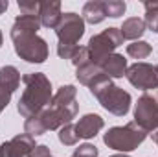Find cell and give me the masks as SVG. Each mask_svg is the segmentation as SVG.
I'll list each match as a JSON object with an SVG mask.
<instances>
[{"mask_svg": "<svg viewBox=\"0 0 158 157\" xmlns=\"http://www.w3.org/2000/svg\"><path fill=\"white\" fill-rule=\"evenodd\" d=\"M151 54H153V46L147 41H134L127 44V56H131L132 59H145Z\"/></svg>", "mask_w": 158, "mask_h": 157, "instance_id": "19", "label": "cell"}, {"mask_svg": "<svg viewBox=\"0 0 158 157\" xmlns=\"http://www.w3.org/2000/svg\"><path fill=\"white\" fill-rule=\"evenodd\" d=\"M110 85H114V83H112V79L109 78L107 74H101L99 78L96 79L90 87H88V91H90V94L98 100V98H99V96H101V94H103L109 87H110Z\"/></svg>", "mask_w": 158, "mask_h": 157, "instance_id": "22", "label": "cell"}, {"mask_svg": "<svg viewBox=\"0 0 158 157\" xmlns=\"http://www.w3.org/2000/svg\"><path fill=\"white\" fill-rule=\"evenodd\" d=\"M9 102H11V92H6L0 89V113L9 105Z\"/></svg>", "mask_w": 158, "mask_h": 157, "instance_id": "28", "label": "cell"}, {"mask_svg": "<svg viewBox=\"0 0 158 157\" xmlns=\"http://www.w3.org/2000/svg\"><path fill=\"white\" fill-rule=\"evenodd\" d=\"M81 17L85 20V24H101L105 19H107V11H105V2L101 0H90L83 6V11H81Z\"/></svg>", "mask_w": 158, "mask_h": 157, "instance_id": "14", "label": "cell"}, {"mask_svg": "<svg viewBox=\"0 0 158 157\" xmlns=\"http://www.w3.org/2000/svg\"><path fill=\"white\" fill-rule=\"evenodd\" d=\"M110 157H129L127 154H114V155H110Z\"/></svg>", "mask_w": 158, "mask_h": 157, "instance_id": "31", "label": "cell"}, {"mask_svg": "<svg viewBox=\"0 0 158 157\" xmlns=\"http://www.w3.org/2000/svg\"><path fill=\"white\" fill-rule=\"evenodd\" d=\"M121 44H123V37H121L119 28L110 26V28L103 30L101 34L92 35L90 41H88V44H86V48L90 50L92 61H94V63H99V61L105 59L107 56L114 54V50L119 48Z\"/></svg>", "mask_w": 158, "mask_h": 157, "instance_id": "4", "label": "cell"}, {"mask_svg": "<svg viewBox=\"0 0 158 157\" xmlns=\"http://www.w3.org/2000/svg\"><path fill=\"white\" fill-rule=\"evenodd\" d=\"M20 72L13 65H4L0 67V89L6 92H15L20 85Z\"/></svg>", "mask_w": 158, "mask_h": 157, "instance_id": "16", "label": "cell"}, {"mask_svg": "<svg viewBox=\"0 0 158 157\" xmlns=\"http://www.w3.org/2000/svg\"><path fill=\"white\" fill-rule=\"evenodd\" d=\"M30 157H53V155H52V152L46 144H37L33 148V152L30 154Z\"/></svg>", "mask_w": 158, "mask_h": 157, "instance_id": "27", "label": "cell"}, {"mask_svg": "<svg viewBox=\"0 0 158 157\" xmlns=\"http://www.w3.org/2000/svg\"><path fill=\"white\" fill-rule=\"evenodd\" d=\"M35 139L28 133H19L7 142L0 144V157H30L35 148Z\"/></svg>", "mask_w": 158, "mask_h": 157, "instance_id": "9", "label": "cell"}, {"mask_svg": "<svg viewBox=\"0 0 158 157\" xmlns=\"http://www.w3.org/2000/svg\"><path fill=\"white\" fill-rule=\"evenodd\" d=\"M143 7H145V19H143L145 26L151 32L158 34V2L147 0V2H143Z\"/></svg>", "mask_w": 158, "mask_h": 157, "instance_id": "20", "label": "cell"}, {"mask_svg": "<svg viewBox=\"0 0 158 157\" xmlns=\"http://www.w3.org/2000/svg\"><path fill=\"white\" fill-rule=\"evenodd\" d=\"M57 139H59V142L64 144V146H74V144H77L79 135H77V129H76V124H72V122H70V124H64V126L59 129Z\"/></svg>", "mask_w": 158, "mask_h": 157, "instance_id": "21", "label": "cell"}, {"mask_svg": "<svg viewBox=\"0 0 158 157\" xmlns=\"http://www.w3.org/2000/svg\"><path fill=\"white\" fill-rule=\"evenodd\" d=\"M101 74H105V72L94 61H88V63H85V65H81V67L76 69V78H77V81L81 85H86V87H90Z\"/></svg>", "mask_w": 158, "mask_h": 157, "instance_id": "18", "label": "cell"}, {"mask_svg": "<svg viewBox=\"0 0 158 157\" xmlns=\"http://www.w3.org/2000/svg\"><path fill=\"white\" fill-rule=\"evenodd\" d=\"M99 67H101V70L109 76V78H123L125 76V72H127V59L121 56V54H110V56H107L105 59H101L99 63H98Z\"/></svg>", "mask_w": 158, "mask_h": 157, "instance_id": "12", "label": "cell"}, {"mask_svg": "<svg viewBox=\"0 0 158 157\" xmlns=\"http://www.w3.org/2000/svg\"><path fill=\"white\" fill-rule=\"evenodd\" d=\"M61 17H63L61 2H40V11H39L40 26L55 30L59 20H61Z\"/></svg>", "mask_w": 158, "mask_h": 157, "instance_id": "13", "label": "cell"}, {"mask_svg": "<svg viewBox=\"0 0 158 157\" xmlns=\"http://www.w3.org/2000/svg\"><path fill=\"white\" fill-rule=\"evenodd\" d=\"M55 35H57V44H68V46H77L79 39L85 35V20L83 17L76 11H68L63 13L57 28H55Z\"/></svg>", "mask_w": 158, "mask_h": 157, "instance_id": "6", "label": "cell"}, {"mask_svg": "<svg viewBox=\"0 0 158 157\" xmlns=\"http://www.w3.org/2000/svg\"><path fill=\"white\" fill-rule=\"evenodd\" d=\"M98 102L101 104V107L105 111H109L110 115L114 117H125L131 109V104H132V98L127 91H123L118 85H110L99 98Z\"/></svg>", "mask_w": 158, "mask_h": 157, "instance_id": "8", "label": "cell"}, {"mask_svg": "<svg viewBox=\"0 0 158 157\" xmlns=\"http://www.w3.org/2000/svg\"><path fill=\"white\" fill-rule=\"evenodd\" d=\"M151 137H153V142H155V144L158 146V129H156V131H153V133H151Z\"/></svg>", "mask_w": 158, "mask_h": 157, "instance_id": "30", "label": "cell"}, {"mask_svg": "<svg viewBox=\"0 0 158 157\" xmlns=\"http://www.w3.org/2000/svg\"><path fill=\"white\" fill-rule=\"evenodd\" d=\"M134 122L147 133L158 129V89L143 92L134 104Z\"/></svg>", "mask_w": 158, "mask_h": 157, "instance_id": "5", "label": "cell"}, {"mask_svg": "<svg viewBox=\"0 0 158 157\" xmlns=\"http://www.w3.org/2000/svg\"><path fill=\"white\" fill-rule=\"evenodd\" d=\"M147 135L149 133L132 120V122H129L125 126H114V128H110L103 135V142L110 150L127 154V152H134L147 139Z\"/></svg>", "mask_w": 158, "mask_h": 157, "instance_id": "2", "label": "cell"}, {"mask_svg": "<svg viewBox=\"0 0 158 157\" xmlns=\"http://www.w3.org/2000/svg\"><path fill=\"white\" fill-rule=\"evenodd\" d=\"M19 9L20 15H31V17H39L40 11V2L37 0H19Z\"/></svg>", "mask_w": 158, "mask_h": 157, "instance_id": "24", "label": "cell"}, {"mask_svg": "<svg viewBox=\"0 0 158 157\" xmlns=\"http://www.w3.org/2000/svg\"><path fill=\"white\" fill-rule=\"evenodd\" d=\"M105 128V120L98 113H86L77 120L76 129H77L79 139H94L101 129Z\"/></svg>", "mask_w": 158, "mask_h": 157, "instance_id": "10", "label": "cell"}, {"mask_svg": "<svg viewBox=\"0 0 158 157\" xmlns=\"http://www.w3.org/2000/svg\"><path fill=\"white\" fill-rule=\"evenodd\" d=\"M125 78L132 87H136L140 91H145V92L158 89L156 67L149 65V63H143V61H136L134 65H129L127 72H125Z\"/></svg>", "mask_w": 158, "mask_h": 157, "instance_id": "7", "label": "cell"}, {"mask_svg": "<svg viewBox=\"0 0 158 157\" xmlns=\"http://www.w3.org/2000/svg\"><path fill=\"white\" fill-rule=\"evenodd\" d=\"M88 61H92V57H90V50H88L86 46H77V50H76V54L72 56L70 63L77 69V67L85 65V63H88Z\"/></svg>", "mask_w": 158, "mask_h": 157, "instance_id": "25", "label": "cell"}, {"mask_svg": "<svg viewBox=\"0 0 158 157\" xmlns=\"http://www.w3.org/2000/svg\"><path fill=\"white\" fill-rule=\"evenodd\" d=\"M156 72H158V65H156Z\"/></svg>", "mask_w": 158, "mask_h": 157, "instance_id": "33", "label": "cell"}, {"mask_svg": "<svg viewBox=\"0 0 158 157\" xmlns=\"http://www.w3.org/2000/svg\"><path fill=\"white\" fill-rule=\"evenodd\" d=\"M40 30V20L39 17H31V15H19L9 30L11 39L20 37V35H33Z\"/></svg>", "mask_w": 158, "mask_h": 157, "instance_id": "11", "label": "cell"}, {"mask_svg": "<svg viewBox=\"0 0 158 157\" xmlns=\"http://www.w3.org/2000/svg\"><path fill=\"white\" fill-rule=\"evenodd\" d=\"M50 104L52 105H61V107H79L76 85H63V87H59Z\"/></svg>", "mask_w": 158, "mask_h": 157, "instance_id": "17", "label": "cell"}, {"mask_svg": "<svg viewBox=\"0 0 158 157\" xmlns=\"http://www.w3.org/2000/svg\"><path fill=\"white\" fill-rule=\"evenodd\" d=\"M24 91L17 104V111L22 118H30L50 105L53 98L52 81L42 72H28L22 76Z\"/></svg>", "mask_w": 158, "mask_h": 157, "instance_id": "1", "label": "cell"}, {"mask_svg": "<svg viewBox=\"0 0 158 157\" xmlns=\"http://www.w3.org/2000/svg\"><path fill=\"white\" fill-rule=\"evenodd\" d=\"M11 41H13V46H15V54L20 59H24L26 63L40 65L50 56L48 43L42 37H39L37 34H33V35H20V37H15Z\"/></svg>", "mask_w": 158, "mask_h": 157, "instance_id": "3", "label": "cell"}, {"mask_svg": "<svg viewBox=\"0 0 158 157\" xmlns=\"http://www.w3.org/2000/svg\"><path fill=\"white\" fill-rule=\"evenodd\" d=\"M98 155H99L98 146H94L90 142L79 144V148H76V152L72 154V157H98Z\"/></svg>", "mask_w": 158, "mask_h": 157, "instance_id": "26", "label": "cell"}, {"mask_svg": "<svg viewBox=\"0 0 158 157\" xmlns=\"http://www.w3.org/2000/svg\"><path fill=\"white\" fill-rule=\"evenodd\" d=\"M105 11H107V17H110V19H119L121 15H125L127 4L121 2V0H107V2H105Z\"/></svg>", "mask_w": 158, "mask_h": 157, "instance_id": "23", "label": "cell"}, {"mask_svg": "<svg viewBox=\"0 0 158 157\" xmlns=\"http://www.w3.org/2000/svg\"><path fill=\"white\" fill-rule=\"evenodd\" d=\"M2 43H4V35H2V30H0V48H2Z\"/></svg>", "mask_w": 158, "mask_h": 157, "instance_id": "32", "label": "cell"}, {"mask_svg": "<svg viewBox=\"0 0 158 157\" xmlns=\"http://www.w3.org/2000/svg\"><path fill=\"white\" fill-rule=\"evenodd\" d=\"M9 7V2L7 0H0V15L2 13H6V9Z\"/></svg>", "mask_w": 158, "mask_h": 157, "instance_id": "29", "label": "cell"}, {"mask_svg": "<svg viewBox=\"0 0 158 157\" xmlns=\"http://www.w3.org/2000/svg\"><path fill=\"white\" fill-rule=\"evenodd\" d=\"M145 30H147V26H145V22H143V19H140V17H131V19H125L123 20V24H121V28H119V32H121V37L127 41H140V37L145 34Z\"/></svg>", "mask_w": 158, "mask_h": 157, "instance_id": "15", "label": "cell"}]
</instances>
